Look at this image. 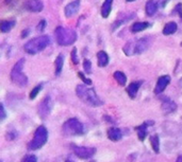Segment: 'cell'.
Listing matches in <instances>:
<instances>
[{"label": "cell", "mask_w": 182, "mask_h": 162, "mask_svg": "<svg viewBox=\"0 0 182 162\" xmlns=\"http://www.w3.org/2000/svg\"><path fill=\"white\" fill-rule=\"evenodd\" d=\"M128 2H132V1H134V0H127Z\"/></svg>", "instance_id": "74e56055"}, {"label": "cell", "mask_w": 182, "mask_h": 162, "mask_svg": "<svg viewBox=\"0 0 182 162\" xmlns=\"http://www.w3.org/2000/svg\"><path fill=\"white\" fill-rule=\"evenodd\" d=\"M177 29H178V26H177L176 22H174V21L168 22V23H166L165 27H164L163 34L164 35H171V34H174L177 31Z\"/></svg>", "instance_id": "44dd1931"}, {"label": "cell", "mask_w": 182, "mask_h": 162, "mask_svg": "<svg viewBox=\"0 0 182 162\" xmlns=\"http://www.w3.org/2000/svg\"><path fill=\"white\" fill-rule=\"evenodd\" d=\"M26 10L32 13H39V12L43 11L44 9V3L42 0H28L25 4Z\"/></svg>", "instance_id": "8fae6325"}, {"label": "cell", "mask_w": 182, "mask_h": 162, "mask_svg": "<svg viewBox=\"0 0 182 162\" xmlns=\"http://www.w3.org/2000/svg\"><path fill=\"white\" fill-rule=\"evenodd\" d=\"M181 45H182V44H181Z\"/></svg>", "instance_id": "ab89813d"}, {"label": "cell", "mask_w": 182, "mask_h": 162, "mask_svg": "<svg viewBox=\"0 0 182 162\" xmlns=\"http://www.w3.org/2000/svg\"><path fill=\"white\" fill-rule=\"evenodd\" d=\"M45 27H46V20H41L39 22V24H37V27H36V30H37V32H42V31H44V29H45Z\"/></svg>", "instance_id": "f546056e"}, {"label": "cell", "mask_w": 182, "mask_h": 162, "mask_svg": "<svg viewBox=\"0 0 182 162\" xmlns=\"http://www.w3.org/2000/svg\"><path fill=\"white\" fill-rule=\"evenodd\" d=\"M25 65V58H21L14 65L13 69L11 71V79L12 82L17 85V86L25 87L28 85V78H27L26 74L22 72Z\"/></svg>", "instance_id": "5b68a950"}, {"label": "cell", "mask_w": 182, "mask_h": 162, "mask_svg": "<svg viewBox=\"0 0 182 162\" xmlns=\"http://www.w3.org/2000/svg\"><path fill=\"white\" fill-rule=\"evenodd\" d=\"M158 11V3L154 0H148L146 3V14L148 16H153Z\"/></svg>", "instance_id": "e0dca14e"}, {"label": "cell", "mask_w": 182, "mask_h": 162, "mask_svg": "<svg viewBox=\"0 0 182 162\" xmlns=\"http://www.w3.org/2000/svg\"><path fill=\"white\" fill-rule=\"evenodd\" d=\"M79 76H80V79H82V81L84 82V83H85L86 85H92V79H86L85 76L83 75V73H82V72H79Z\"/></svg>", "instance_id": "4dcf8cb0"}, {"label": "cell", "mask_w": 182, "mask_h": 162, "mask_svg": "<svg viewBox=\"0 0 182 162\" xmlns=\"http://www.w3.org/2000/svg\"><path fill=\"white\" fill-rule=\"evenodd\" d=\"M42 87H43V85L42 84H39V85H37L36 87H34V88L32 89V91L30 92V99L33 100L34 98H36V96L39 94V92L41 91Z\"/></svg>", "instance_id": "4316f807"}, {"label": "cell", "mask_w": 182, "mask_h": 162, "mask_svg": "<svg viewBox=\"0 0 182 162\" xmlns=\"http://www.w3.org/2000/svg\"><path fill=\"white\" fill-rule=\"evenodd\" d=\"M97 59L99 67H106L109 64V55L104 51H99L97 53Z\"/></svg>", "instance_id": "d6986e66"}, {"label": "cell", "mask_w": 182, "mask_h": 162, "mask_svg": "<svg viewBox=\"0 0 182 162\" xmlns=\"http://www.w3.org/2000/svg\"><path fill=\"white\" fill-rule=\"evenodd\" d=\"M71 61H73V63L76 65L79 64V58H78V55H77V49L76 48H74L73 51H71Z\"/></svg>", "instance_id": "f1b7e54d"}, {"label": "cell", "mask_w": 182, "mask_h": 162, "mask_svg": "<svg viewBox=\"0 0 182 162\" xmlns=\"http://www.w3.org/2000/svg\"><path fill=\"white\" fill-rule=\"evenodd\" d=\"M161 109L164 114L171 113L177 109V104L169 98H164L161 104Z\"/></svg>", "instance_id": "7c38bea8"}, {"label": "cell", "mask_w": 182, "mask_h": 162, "mask_svg": "<svg viewBox=\"0 0 182 162\" xmlns=\"http://www.w3.org/2000/svg\"><path fill=\"white\" fill-rule=\"evenodd\" d=\"M143 84L142 81H138V82H132L131 84H129L128 88H127V93L129 94L131 99H134L138 94V91L141 87V85Z\"/></svg>", "instance_id": "5bb4252c"}, {"label": "cell", "mask_w": 182, "mask_h": 162, "mask_svg": "<svg viewBox=\"0 0 182 162\" xmlns=\"http://www.w3.org/2000/svg\"><path fill=\"white\" fill-rule=\"evenodd\" d=\"M169 83H171V76L169 75H163L161 78H159L156 85V88H154V93L156 94L162 93V92L165 90V88L167 87V85Z\"/></svg>", "instance_id": "4fadbf2b"}, {"label": "cell", "mask_w": 182, "mask_h": 162, "mask_svg": "<svg viewBox=\"0 0 182 162\" xmlns=\"http://www.w3.org/2000/svg\"><path fill=\"white\" fill-rule=\"evenodd\" d=\"M176 12H178L179 15H180V18H181V21H182V4L179 3L176 6V9L174 10V13H176Z\"/></svg>", "instance_id": "d6a6232c"}, {"label": "cell", "mask_w": 182, "mask_h": 162, "mask_svg": "<svg viewBox=\"0 0 182 162\" xmlns=\"http://www.w3.org/2000/svg\"><path fill=\"white\" fill-rule=\"evenodd\" d=\"M121 137H123V134H121V130L119 128L112 127V128H110L108 130V138L111 141L117 142L118 140H121Z\"/></svg>", "instance_id": "2e32d148"}, {"label": "cell", "mask_w": 182, "mask_h": 162, "mask_svg": "<svg viewBox=\"0 0 182 162\" xmlns=\"http://www.w3.org/2000/svg\"><path fill=\"white\" fill-rule=\"evenodd\" d=\"M65 162H73V161H71V160H66Z\"/></svg>", "instance_id": "f35d334b"}, {"label": "cell", "mask_w": 182, "mask_h": 162, "mask_svg": "<svg viewBox=\"0 0 182 162\" xmlns=\"http://www.w3.org/2000/svg\"><path fill=\"white\" fill-rule=\"evenodd\" d=\"M15 26V20H3L0 24V30L2 33H7L10 32Z\"/></svg>", "instance_id": "7402d4cb"}, {"label": "cell", "mask_w": 182, "mask_h": 162, "mask_svg": "<svg viewBox=\"0 0 182 162\" xmlns=\"http://www.w3.org/2000/svg\"><path fill=\"white\" fill-rule=\"evenodd\" d=\"M114 79H116V82L121 85V86H125L127 83V76L125 75V73L121 71H116L115 73H114Z\"/></svg>", "instance_id": "d4e9b609"}, {"label": "cell", "mask_w": 182, "mask_h": 162, "mask_svg": "<svg viewBox=\"0 0 182 162\" xmlns=\"http://www.w3.org/2000/svg\"><path fill=\"white\" fill-rule=\"evenodd\" d=\"M21 162H37V158L34 155H27L22 158Z\"/></svg>", "instance_id": "83f0119b"}, {"label": "cell", "mask_w": 182, "mask_h": 162, "mask_svg": "<svg viewBox=\"0 0 182 162\" xmlns=\"http://www.w3.org/2000/svg\"><path fill=\"white\" fill-rule=\"evenodd\" d=\"M74 153L80 159H89L96 154V148L85 147V146H76L74 148Z\"/></svg>", "instance_id": "9c48e42d"}, {"label": "cell", "mask_w": 182, "mask_h": 162, "mask_svg": "<svg viewBox=\"0 0 182 162\" xmlns=\"http://www.w3.org/2000/svg\"><path fill=\"white\" fill-rule=\"evenodd\" d=\"M176 162H182V155L178 157V159H177Z\"/></svg>", "instance_id": "e575fe53"}, {"label": "cell", "mask_w": 182, "mask_h": 162, "mask_svg": "<svg viewBox=\"0 0 182 162\" xmlns=\"http://www.w3.org/2000/svg\"><path fill=\"white\" fill-rule=\"evenodd\" d=\"M180 87H181V89H182V79H180Z\"/></svg>", "instance_id": "8d00e7d4"}, {"label": "cell", "mask_w": 182, "mask_h": 162, "mask_svg": "<svg viewBox=\"0 0 182 162\" xmlns=\"http://www.w3.org/2000/svg\"><path fill=\"white\" fill-rule=\"evenodd\" d=\"M149 27V23L148 22H134L133 24H132L131 27V31L132 33H139V32H142L144 31L145 29H147Z\"/></svg>", "instance_id": "ffe728a7"}, {"label": "cell", "mask_w": 182, "mask_h": 162, "mask_svg": "<svg viewBox=\"0 0 182 162\" xmlns=\"http://www.w3.org/2000/svg\"><path fill=\"white\" fill-rule=\"evenodd\" d=\"M56 75L58 76L61 74L62 69H63V64H64V56L63 54H59L56 59Z\"/></svg>", "instance_id": "603a6c76"}, {"label": "cell", "mask_w": 182, "mask_h": 162, "mask_svg": "<svg viewBox=\"0 0 182 162\" xmlns=\"http://www.w3.org/2000/svg\"><path fill=\"white\" fill-rule=\"evenodd\" d=\"M151 124H152V122H144L142 125L135 127V130H136V133H138L139 139L141 141H143L144 139L146 138V136H147V127H148L149 125H151Z\"/></svg>", "instance_id": "9a60e30c"}, {"label": "cell", "mask_w": 182, "mask_h": 162, "mask_svg": "<svg viewBox=\"0 0 182 162\" xmlns=\"http://www.w3.org/2000/svg\"><path fill=\"white\" fill-rule=\"evenodd\" d=\"M47 140H48V131H47L46 127L43 125L39 126L35 130L33 139L30 141L28 148L30 149V151H36V149H39L46 144Z\"/></svg>", "instance_id": "8992f818"}, {"label": "cell", "mask_w": 182, "mask_h": 162, "mask_svg": "<svg viewBox=\"0 0 182 162\" xmlns=\"http://www.w3.org/2000/svg\"><path fill=\"white\" fill-rule=\"evenodd\" d=\"M76 93L81 101H83L84 103L89 104V105L93 107L100 106L103 104V102L98 98L94 89L88 88L85 85H78L76 87Z\"/></svg>", "instance_id": "6da1fadb"}, {"label": "cell", "mask_w": 182, "mask_h": 162, "mask_svg": "<svg viewBox=\"0 0 182 162\" xmlns=\"http://www.w3.org/2000/svg\"><path fill=\"white\" fill-rule=\"evenodd\" d=\"M57 42L60 46H71L77 40V33L76 31L71 29H65L63 27H58L54 32Z\"/></svg>", "instance_id": "3957f363"}, {"label": "cell", "mask_w": 182, "mask_h": 162, "mask_svg": "<svg viewBox=\"0 0 182 162\" xmlns=\"http://www.w3.org/2000/svg\"><path fill=\"white\" fill-rule=\"evenodd\" d=\"M28 34H29V30H24V32H22V34H21V37L27 36Z\"/></svg>", "instance_id": "836d02e7"}, {"label": "cell", "mask_w": 182, "mask_h": 162, "mask_svg": "<svg viewBox=\"0 0 182 162\" xmlns=\"http://www.w3.org/2000/svg\"><path fill=\"white\" fill-rule=\"evenodd\" d=\"M11 1H12V0H4V2H6L7 4H9V3H10V2H11Z\"/></svg>", "instance_id": "d590c367"}, {"label": "cell", "mask_w": 182, "mask_h": 162, "mask_svg": "<svg viewBox=\"0 0 182 162\" xmlns=\"http://www.w3.org/2000/svg\"><path fill=\"white\" fill-rule=\"evenodd\" d=\"M83 69H84V71H85L86 74H91L92 73V63H91L89 59H84Z\"/></svg>", "instance_id": "484cf974"}, {"label": "cell", "mask_w": 182, "mask_h": 162, "mask_svg": "<svg viewBox=\"0 0 182 162\" xmlns=\"http://www.w3.org/2000/svg\"><path fill=\"white\" fill-rule=\"evenodd\" d=\"M0 119H1V121H3L4 119H6V117H7V113H6V110H4V106H3V104H1L0 105Z\"/></svg>", "instance_id": "1f68e13d"}, {"label": "cell", "mask_w": 182, "mask_h": 162, "mask_svg": "<svg viewBox=\"0 0 182 162\" xmlns=\"http://www.w3.org/2000/svg\"><path fill=\"white\" fill-rule=\"evenodd\" d=\"M52 107H53V102L50 96H47L39 105V114L41 118H46L49 113H51Z\"/></svg>", "instance_id": "ba28073f"}, {"label": "cell", "mask_w": 182, "mask_h": 162, "mask_svg": "<svg viewBox=\"0 0 182 162\" xmlns=\"http://www.w3.org/2000/svg\"><path fill=\"white\" fill-rule=\"evenodd\" d=\"M149 47V41L147 38H139L138 40L128 41L124 47V52L126 55L132 56L135 54H142Z\"/></svg>", "instance_id": "277c9868"}, {"label": "cell", "mask_w": 182, "mask_h": 162, "mask_svg": "<svg viewBox=\"0 0 182 162\" xmlns=\"http://www.w3.org/2000/svg\"><path fill=\"white\" fill-rule=\"evenodd\" d=\"M150 144H151V147L154 151V153L158 154L160 151V139H159L158 134H154V136L150 137Z\"/></svg>", "instance_id": "cb8c5ba5"}, {"label": "cell", "mask_w": 182, "mask_h": 162, "mask_svg": "<svg viewBox=\"0 0 182 162\" xmlns=\"http://www.w3.org/2000/svg\"><path fill=\"white\" fill-rule=\"evenodd\" d=\"M112 3H113V0H104L103 4L101 6V16L103 18H107L110 15V13H111Z\"/></svg>", "instance_id": "ac0fdd59"}, {"label": "cell", "mask_w": 182, "mask_h": 162, "mask_svg": "<svg viewBox=\"0 0 182 162\" xmlns=\"http://www.w3.org/2000/svg\"><path fill=\"white\" fill-rule=\"evenodd\" d=\"M49 44H50V37L48 35H42L29 40L24 46V48L28 54H36L43 51Z\"/></svg>", "instance_id": "7a4b0ae2"}, {"label": "cell", "mask_w": 182, "mask_h": 162, "mask_svg": "<svg viewBox=\"0 0 182 162\" xmlns=\"http://www.w3.org/2000/svg\"><path fill=\"white\" fill-rule=\"evenodd\" d=\"M79 9H80V0H74L71 3H68L65 6V17L66 18H71L73 16H75L78 13Z\"/></svg>", "instance_id": "30bf717a"}, {"label": "cell", "mask_w": 182, "mask_h": 162, "mask_svg": "<svg viewBox=\"0 0 182 162\" xmlns=\"http://www.w3.org/2000/svg\"><path fill=\"white\" fill-rule=\"evenodd\" d=\"M63 133L66 136H81L84 133L83 124L77 119H69L63 125Z\"/></svg>", "instance_id": "52a82bcc"}]
</instances>
